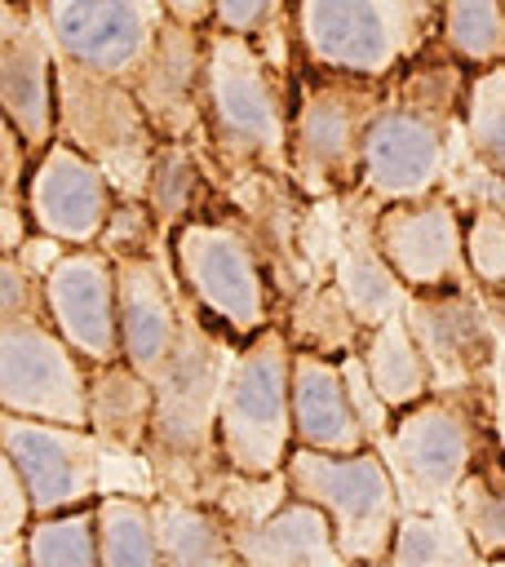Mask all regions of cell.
Listing matches in <instances>:
<instances>
[{
    "mask_svg": "<svg viewBox=\"0 0 505 567\" xmlns=\"http://www.w3.org/2000/svg\"><path fill=\"white\" fill-rule=\"evenodd\" d=\"M93 363L49 323V315L0 319V408L66 425H89Z\"/></svg>",
    "mask_w": 505,
    "mask_h": 567,
    "instance_id": "cell-10",
    "label": "cell"
},
{
    "mask_svg": "<svg viewBox=\"0 0 505 567\" xmlns=\"http://www.w3.org/2000/svg\"><path fill=\"white\" fill-rule=\"evenodd\" d=\"M164 9L186 27H213V0H164Z\"/></svg>",
    "mask_w": 505,
    "mask_h": 567,
    "instance_id": "cell-41",
    "label": "cell"
},
{
    "mask_svg": "<svg viewBox=\"0 0 505 567\" xmlns=\"http://www.w3.org/2000/svg\"><path fill=\"white\" fill-rule=\"evenodd\" d=\"M377 447L399 478L403 505L439 509L456 505V492L487 443L470 408V390H434L399 408Z\"/></svg>",
    "mask_w": 505,
    "mask_h": 567,
    "instance_id": "cell-9",
    "label": "cell"
},
{
    "mask_svg": "<svg viewBox=\"0 0 505 567\" xmlns=\"http://www.w3.org/2000/svg\"><path fill=\"white\" fill-rule=\"evenodd\" d=\"M284 9H292V0H213V27L239 35H266L270 27H279Z\"/></svg>",
    "mask_w": 505,
    "mask_h": 567,
    "instance_id": "cell-39",
    "label": "cell"
},
{
    "mask_svg": "<svg viewBox=\"0 0 505 567\" xmlns=\"http://www.w3.org/2000/svg\"><path fill=\"white\" fill-rule=\"evenodd\" d=\"M372 221H377V208L368 217H350L346 239H341V252H337V270H332L341 297L350 301V310L359 315L363 328H372V323H381L390 315H403L408 292H412L399 279V270L385 261Z\"/></svg>",
    "mask_w": 505,
    "mask_h": 567,
    "instance_id": "cell-24",
    "label": "cell"
},
{
    "mask_svg": "<svg viewBox=\"0 0 505 567\" xmlns=\"http://www.w3.org/2000/svg\"><path fill=\"white\" fill-rule=\"evenodd\" d=\"M456 514L483 563H505V456L496 447H483L478 465L465 474L456 492Z\"/></svg>",
    "mask_w": 505,
    "mask_h": 567,
    "instance_id": "cell-31",
    "label": "cell"
},
{
    "mask_svg": "<svg viewBox=\"0 0 505 567\" xmlns=\"http://www.w3.org/2000/svg\"><path fill=\"white\" fill-rule=\"evenodd\" d=\"M199 71H204V27L177 18L164 22L151 58L128 80L164 142H199Z\"/></svg>",
    "mask_w": 505,
    "mask_h": 567,
    "instance_id": "cell-20",
    "label": "cell"
},
{
    "mask_svg": "<svg viewBox=\"0 0 505 567\" xmlns=\"http://www.w3.org/2000/svg\"><path fill=\"white\" fill-rule=\"evenodd\" d=\"M447 142H452V124H439L385 93V102L372 115L368 137H363L359 195L368 204L434 195L447 173Z\"/></svg>",
    "mask_w": 505,
    "mask_h": 567,
    "instance_id": "cell-17",
    "label": "cell"
},
{
    "mask_svg": "<svg viewBox=\"0 0 505 567\" xmlns=\"http://www.w3.org/2000/svg\"><path fill=\"white\" fill-rule=\"evenodd\" d=\"M0 115L35 155L58 137V40L44 0L0 9Z\"/></svg>",
    "mask_w": 505,
    "mask_h": 567,
    "instance_id": "cell-12",
    "label": "cell"
},
{
    "mask_svg": "<svg viewBox=\"0 0 505 567\" xmlns=\"http://www.w3.org/2000/svg\"><path fill=\"white\" fill-rule=\"evenodd\" d=\"M385 563H394V567H470V563H483V554L470 540L456 505H439V509L403 505Z\"/></svg>",
    "mask_w": 505,
    "mask_h": 567,
    "instance_id": "cell-27",
    "label": "cell"
},
{
    "mask_svg": "<svg viewBox=\"0 0 505 567\" xmlns=\"http://www.w3.org/2000/svg\"><path fill=\"white\" fill-rule=\"evenodd\" d=\"M439 44L465 66L505 62V0H439Z\"/></svg>",
    "mask_w": 505,
    "mask_h": 567,
    "instance_id": "cell-33",
    "label": "cell"
},
{
    "mask_svg": "<svg viewBox=\"0 0 505 567\" xmlns=\"http://www.w3.org/2000/svg\"><path fill=\"white\" fill-rule=\"evenodd\" d=\"M199 120H204L199 133L204 151L226 173L292 177V155H288L292 97L284 93L279 66L257 49L252 35L204 27Z\"/></svg>",
    "mask_w": 505,
    "mask_h": 567,
    "instance_id": "cell-2",
    "label": "cell"
},
{
    "mask_svg": "<svg viewBox=\"0 0 505 567\" xmlns=\"http://www.w3.org/2000/svg\"><path fill=\"white\" fill-rule=\"evenodd\" d=\"M208 195H213V177H208L199 146L195 142H159L151 177H146V204L155 208L164 235H173L190 217H204Z\"/></svg>",
    "mask_w": 505,
    "mask_h": 567,
    "instance_id": "cell-28",
    "label": "cell"
},
{
    "mask_svg": "<svg viewBox=\"0 0 505 567\" xmlns=\"http://www.w3.org/2000/svg\"><path fill=\"white\" fill-rule=\"evenodd\" d=\"M115 261L120 257H151V252H168V235L155 217V208L146 199H133V195H120L115 208H111V221L97 239Z\"/></svg>",
    "mask_w": 505,
    "mask_h": 567,
    "instance_id": "cell-37",
    "label": "cell"
},
{
    "mask_svg": "<svg viewBox=\"0 0 505 567\" xmlns=\"http://www.w3.org/2000/svg\"><path fill=\"white\" fill-rule=\"evenodd\" d=\"M35 518V501H31V487L18 470L13 456L0 461V536H27Z\"/></svg>",
    "mask_w": 505,
    "mask_h": 567,
    "instance_id": "cell-40",
    "label": "cell"
},
{
    "mask_svg": "<svg viewBox=\"0 0 505 567\" xmlns=\"http://www.w3.org/2000/svg\"><path fill=\"white\" fill-rule=\"evenodd\" d=\"M465 257L478 292L505 297V208L478 204L465 221Z\"/></svg>",
    "mask_w": 505,
    "mask_h": 567,
    "instance_id": "cell-36",
    "label": "cell"
},
{
    "mask_svg": "<svg viewBox=\"0 0 505 567\" xmlns=\"http://www.w3.org/2000/svg\"><path fill=\"white\" fill-rule=\"evenodd\" d=\"M97 509V540H102V567H155L159 532H155V501L128 496V492H102L93 501Z\"/></svg>",
    "mask_w": 505,
    "mask_h": 567,
    "instance_id": "cell-30",
    "label": "cell"
},
{
    "mask_svg": "<svg viewBox=\"0 0 505 567\" xmlns=\"http://www.w3.org/2000/svg\"><path fill=\"white\" fill-rule=\"evenodd\" d=\"M385 93H390V80L301 62V75L292 89L288 155H292V186L306 199H337L359 190L363 137Z\"/></svg>",
    "mask_w": 505,
    "mask_h": 567,
    "instance_id": "cell-3",
    "label": "cell"
},
{
    "mask_svg": "<svg viewBox=\"0 0 505 567\" xmlns=\"http://www.w3.org/2000/svg\"><path fill=\"white\" fill-rule=\"evenodd\" d=\"M155 532L159 554L168 567H230L239 563L230 518L217 501H190V496H155Z\"/></svg>",
    "mask_w": 505,
    "mask_h": 567,
    "instance_id": "cell-25",
    "label": "cell"
},
{
    "mask_svg": "<svg viewBox=\"0 0 505 567\" xmlns=\"http://www.w3.org/2000/svg\"><path fill=\"white\" fill-rule=\"evenodd\" d=\"M58 137L93 155L120 195L146 199V177L164 137L128 80L58 53Z\"/></svg>",
    "mask_w": 505,
    "mask_h": 567,
    "instance_id": "cell-8",
    "label": "cell"
},
{
    "mask_svg": "<svg viewBox=\"0 0 505 567\" xmlns=\"http://www.w3.org/2000/svg\"><path fill=\"white\" fill-rule=\"evenodd\" d=\"M284 328H288L292 346H306V350H319L332 359L354 354L363 341V323L350 310V301L341 297L337 279L332 284H301V292L288 301Z\"/></svg>",
    "mask_w": 505,
    "mask_h": 567,
    "instance_id": "cell-29",
    "label": "cell"
},
{
    "mask_svg": "<svg viewBox=\"0 0 505 567\" xmlns=\"http://www.w3.org/2000/svg\"><path fill=\"white\" fill-rule=\"evenodd\" d=\"M403 315L434 368V390H478V381H487L496 337L474 288L408 292Z\"/></svg>",
    "mask_w": 505,
    "mask_h": 567,
    "instance_id": "cell-18",
    "label": "cell"
},
{
    "mask_svg": "<svg viewBox=\"0 0 505 567\" xmlns=\"http://www.w3.org/2000/svg\"><path fill=\"white\" fill-rule=\"evenodd\" d=\"M359 359H363V372L372 381V390L399 412L425 394H434V368L408 323V315H390L372 328H363V341H359Z\"/></svg>",
    "mask_w": 505,
    "mask_h": 567,
    "instance_id": "cell-26",
    "label": "cell"
},
{
    "mask_svg": "<svg viewBox=\"0 0 505 567\" xmlns=\"http://www.w3.org/2000/svg\"><path fill=\"white\" fill-rule=\"evenodd\" d=\"M58 53L93 71L133 80L151 58L164 22V0H44Z\"/></svg>",
    "mask_w": 505,
    "mask_h": 567,
    "instance_id": "cell-16",
    "label": "cell"
},
{
    "mask_svg": "<svg viewBox=\"0 0 505 567\" xmlns=\"http://www.w3.org/2000/svg\"><path fill=\"white\" fill-rule=\"evenodd\" d=\"M27 213L35 221V235H49L58 244H97L111 208L120 199L115 182L106 177V168L84 155L75 142L53 137L27 173Z\"/></svg>",
    "mask_w": 505,
    "mask_h": 567,
    "instance_id": "cell-14",
    "label": "cell"
},
{
    "mask_svg": "<svg viewBox=\"0 0 505 567\" xmlns=\"http://www.w3.org/2000/svg\"><path fill=\"white\" fill-rule=\"evenodd\" d=\"M0 447L18 461L35 514H58L97 501L102 483V456L106 443L93 434V425H66L44 416L4 412L0 416Z\"/></svg>",
    "mask_w": 505,
    "mask_h": 567,
    "instance_id": "cell-11",
    "label": "cell"
},
{
    "mask_svg": "<svg viewBox=\"0 0 505 567\" xmlns=\"http://www.w3.org/2000/svg\"><path fill=\"white\" fill-rule=\"evenodd\" d=\"M217 447L235 478L284 474L297 430H292V337L284 323H266L248 337L221 377L217 399Z\"/></svg>",
    "mask_w": 505,
    "mask_h": 567,
    "instance_id": "cell-4",
    "label": "cell"
},
{
    "mask_svg": "<svg viewBox=\"0 0 505 567\" xmlns=\"http://www.w3.org/2000/svg\"><path fill=\"white\" fill-rule=\"evenodd\" d=\"M439 35V0H292L297 58L390 80Z\"/></svg>",
    "mask_w": 505,
    "mask_h": 567,
    "instance_id": "cell-5",
    "label": "cell"
},
{
    "mask_svg": "<svg viewBox=\"0 0 505 567\" xmlns=\"http://www.w3.org/2000/svg\"><path fill=\"white\" fill-rule=\"evenodd\" d=\"M44 315V270H31L22 252H0V319Z\"/></svg>",
    "mask_w": 505,
    "mask_h": 567,
    "instance_id": "cell-38",
    "label": "cell"
},
{
    "mask_svg": "<svg viewBox=\"0 0 505 567\" xmlns=\"http://www.w3.org/2000/svg\"><path fill=\"white\" fill-rule=\"evenodd\" d=\"M168 261L186 297L235 341L244 346L266 323H275L270 270L244 230L230 217H190L168 235Z\"/></svg>",
    "mask_w": 505,
    "mask_h": 567,
    "instance_id": "cell-6",
    "label": "cell"
},
{
    "mask_svg": "<svg viewBox=\"0 0 505 567\" xmlns=\"http://www.w3.org/2000/svg\"><path fill=\"white\" fill-rule=\"evenodd\" d=\"M284 478L288 492L328 509L346 563L390 558V540L403 514V492L377 443L359 452H323L297 443L284 465Z\"/></svg>",
    "mask_w": 505,
    "mask_h": 567,
    "instance_id": "cell-7",
    "label": "cell"
},
{
    "mask_svg": "<svg viewBox=\"0 0 505 567\" xmlns=\"http://www.w3.org/2000/svg\"><path fill=\"white\" fill-rule=\"evenodd\" d=\"M89 425L106 452L146 456L155 430V381L142 377L128 359L93 363L89 377Z\"/></svg>",
    "mask_w": 505,
    "mask_h": 567,
    "instance_id": "cell-23",
    "label": "cell"
},
{
    "mask_svg": "<svg viewBox=\"0 0 505 567\" xmlns=\"http://www.w3.org/2000/svg\"><path fill=\"white\" fill-rule=\"evenodd\" d=\"M226 518H230L235 554L248 567H341L346 563L328 509L297 492H288L275 509L257 518H239V514H226Z\"/></svg>",
    "mask_w": 505,
    "mask_h": 567,
    "instance_id": "cell-21",
    "label": "cell"
},
{
    "mask_svg": "<svg viewBox=\"0 0 505 567\" xmlns=\"http://www.w3.org/2000/svg\"><path fill=\"white\" fill-rule=\"evenodd\" d=\"M377 244L385 261L399 270V279L421 288H478L465 257V221L447 195H421V199H394L377 204Z\"/></svg>",
    "mask_w": 505,
    "mask_h": 567,
    "instance_id": "cell-15",
    "label": "cell"
},
{
    "mask_svg": "<svg viewBox=\"0 0 505 567\" xmlns=\"http://www.w3.org/2000/svg\"><path fill=\"white\" fill-rule=\"evenodd\" d=\"M292 430L301 447H323V452L372 447V434L354 408L341 359L292 346Z\"/></svg>",
    "mask_w": 505,
    "mask_h": 567,
    "instance_id": "cell-22",
    "label": "cell"
},
{
    "mask_svg": "<svg viewBox=\"0 0 505 567\" xmlns=\"http://www.w3.org/2000/svg\"><path fill=\"white\" fill-rule=\"evenodd\" d=\"M44 315L89 363L124 359L115 257L102 244H66L44 266Z\"/></svg>",
    "mask_w": 505,
    "mask_h": 567,
    "instance_id": "cell-13",
    "label": "cell"
},
{
    "mask_svg": "<svg viewBox=\"0 0 505 567\" xmlns=\"http://www.w3.org/2000/svg\"><path fill=\"white\" fill-rule=\"evenodd\" d=\"M461 124H465V137H470L474 155L496 177H505V62L470 71Z\"/></svg>",
    "mask_w": 505,
    "mask_h": 567,
    "instance_id": "cell-35",
    "label": "cell"
},
{
    "mask_svg": "<svg viewBox=\"0 0 505 567\" xmlns=\"http://www.w3.org/2000/svg\"><path fill=\"white\" fill-rule=\"evenodd\" d=\"M120 346L124 359L142 377H159L173 359L186 323V288L168 261V252L151 257H120Z\"/></svg>",
    "mask_w": 505,
    "mask_h": 567,
    "instance_id": "cell-19",
    "label": "cell"
},
{
    "mask_svg": "<svg viewBox=\"0 0 505 567\" xmlns=\"http://www.w3.org/2000/svg\"><path fill=\"white\" fill-rule=\"evenodd\" d=\"M27 558L31 567H102L93 501L58 514H35L27 527Z\"/></svg>",
    "mask_w": 505,
    "mask_h": 567,
    "instance_id": "cell-32",
    "label": "cell"
},
{
    "mask_svg": "<svg viewBox=\"0 0 505 567\" xmlns=\"http://www.w3.org/2000/svg\"><path fill=\"white\" fill-rule=\"evenodd\" d=\"M465 89H470V75H465V62H456L447 53V62H430L425 53L416 62H408L403 71L390 75V97L439 120V124H456L461 111H465Z\"/></svg>",
    "mask_w": 505,
    "mask_h": 567,
    "instance_id": "cell-34",
    "label": "cell"
},
{
    "mask_svg": "<svg viewBox=\"0 0 505 567\" xmlns=\"http://www.w3.org/2000/svg\"><path fill=\"white\" fill-rule=\"evenodd\" d=\"M235 341L186 297V323L173 359L155 377V430H151V474L155 492L221 501L235 470L217 447V399Z\"/></svg>",
    "mask_w": 505,
    "mask_h": 567,
    "instance_id": "cell-1",
    "label": "cell"
}]
</instances>
